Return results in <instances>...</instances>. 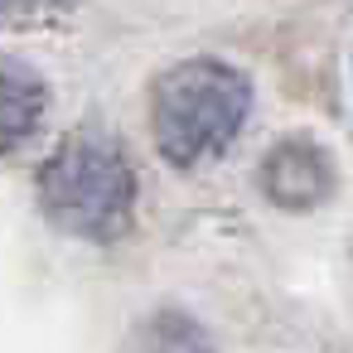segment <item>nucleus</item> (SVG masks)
Segmentation results:
<instances>
[{
    "label": "nucleus",
    "instance_id": "nucleus-4",
    "mask_svg": "<svg viewBox=\"0 0 353 353\" xmlns=\"http://www.w3.org/2000/svg\"><path fill=\"white\" fill-rule=\"evenodd\" d=\"M49 112V83L39 78L34 63L15 59V54H0V155L20 150Z\"/></svg>",
    "mask_w": 353,
    "mask_h": 353
},
{
    "label": "nucleus",
    "instance_id": "nucleus-3",
    "mask_svg": "<svg viewBox=\"0 0 353 353\" xmlns=\"http://www.w3.org/2000/svg\"><path fill=\"white\" fill-rule=\"evenodd\" d=\"M256 184H261V194H266L276 208H285V213H310V208H319V203L334 199V189H339V165H334V155H329L324 141L295 131V136H281V141L261 155Z\"/></svg>",
    "mask_w": 353,
    "mask_h": 353
},
{
    "label": "nucleus",
    "instance_id": "nucleus-5",
    "mask_svg": "<svg viewBox=\"0 0 353 353\" xmlns=\"http://www.w3.org/2000/svg\"><path fill=\"white\" fill-rule=\"evenodd\" d=\"M131 353H213V334L184 310H155L141 319Z\"/></svg>",
    "mask_w": 353,
    "mask_h": 353
},
{
    "label": "nucleus",
    "instance_id": "nucleus-1",
    "mask_svg": "<svg viewBox=\"0 0 353 353\" xmlns=\"http://www.w3.org/2000/svg\"><path fill=\"white\" fill-rule=\"evenodd\" d=\"M252 83L223 59H184L165 68L150 88V136L160 155L179 170L218 160L247 126Z\"/></svg>",
    "mask_w": 353,
    "mask_h": 353
},
{
    "label": "nucleus",
    "instance_id": "nucleus-2",
    "mask_svg": "<svg viewBox=\"0 0 353 353\" xmlns=\"http://www.w3.org/2000/svg\"><path fill=\"white\" fill-rule=\"evenodd\" d=\"M39 208L73 237L117 242L136 218V170L112 136H68L39 165Z\"/></svg>",
    "mask_w": 353,
    "mask_h": 353
}]
</instances>
